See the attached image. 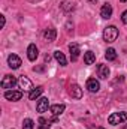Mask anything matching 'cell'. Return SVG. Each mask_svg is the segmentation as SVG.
<instances>
[{
	"label": "cell",
	"instance_id": "6da1fadb",
	"mask_svg": "<svg viewBox=\"0 0 127 129\" xmlns=\"http://www.w3.org/2000/svg\"><path fill=\"white\" fill-rule=\"evenodd\" d=\"M118 38V29L115 26H108L105 30H103V39L105 42H115Z\"/></svg>",
	"mask_w": 127,
	"mask_h": 129
},
{
	"label": "cell",
	"instance_id": "7a4b0ae2",
	"mask_svg": "<svg viewBox=\"0 0 127 129\" xmlns=\"http://www.w3.org/2000/svg\"><path fill=\"white\" fill-rule=\"evenodd\" d=\"M126 120H127V113L126 111L114 113V114H111L109 119H108L109 125H114V126H117V125H120V123H123V122H126Z\"/></svg>",
	"mask_w": 127,
	"mask_h": 129
},
{
	"label": "cell",
	"instance_id": "3957f363",
	"mask_svg": "<svg viewBox=\"0 0 127 129\" xmlns=\"http://www.w3.org/2000/svg\"><path fill=\"white\" fill-rule=\"evenodd\" d=\"M17 83H18V80H17L14 75H5L3 80H2V83H0V86H2L3 89H12Z\"/></svg>",
	"mask_w": 127,
	"mask_h": 129
},
{
	"label": "cell",
	"instance_id": "277c9868",
	"mask_svg": "<svg viewBox=\"0 0 127 129\" xmlns=\"http://www.w3.org/2000/svg\"><path fill=\"white\" fill-rule=\"evenodd\" d=\"M5 98L8 99V101H20L21 98H23V92H20V90H8V92H5Z\"/></svg>",
	"mask_w": 127,
	"mask_h": 129
},
{
	"label": "cell",
	"instance_id": "5b68a950",
	"mask_svg": "<svg viewBox=\"0 0 127 129\" xmlns=\"http://www.w3.org/2000/svg\"><path fill=\"white\" fill-rule=\"evenodd\" d=\"M48 108H49V101H48V98H40V99L37 101V105H36L37 113H45Z\"/></svg>",
	"mask_w": 127,
	"mask_h": 129
},
{
	"label": "cell",
	"instance_id": "8992f818",
	"mask_svg": "<svg viewBox=\"0 0 127 129\" xmlns=\"http://www.w3.org/2000/svg\"><path fill=\"white\" fill-rule=\"evenodd\" d=\"M69 95L75 99H81L82 98V89L78 86V84H72L69 87Z\"/></svg>",
	"mask_w": 127,
	"mask_h": 129
},
{
	"label": "cell",
	"instance_id": "52a82bcc",
	"mask_svg": "<svg viewBox=\"0 0 127 129\" xmlns=\"http://www.w3.org/2000/svg\"><path fill=\"white\" fill-rule=\"evenodd\" d=\"M37 56H39L37 47H36L34 44H30L29 48H27V57H29V60H30V62H34V60L37 59Z\"/></svg>",
	"mask_w": 127,
	"mask_h": 129
},
{
	"label": "cell",
	"instance_id": "ba28073f",
	"mask_svg": "<svg viewBox=\"0 0 127 129\" xmlns=\"http://www.w3.org/2000/svg\"><path fill=\"white\" fill-rule=\"evenodd\" d=\"M18 84H20V87H21L23 90H30V92L33 90V84H32V81H30V80H29L27 77H24V75H23V77H21V78L18 80Z\"/></svg>",
	"mask_w": 127,
	"mask_h": 129
},
{
	"label": "cell",
	"instance_id": "9c48e42d",
	"mask_svg": "<svg viewBox=\"0 0 127 129\" xmlns=\"http://www.w3.org/2000/svg\"><path fill=\"white\" fill-rule=\"evenodd\" d=\"M8 63H9V66H11L12 69H18V68L21 66V59H20L17 54H11V56L8 57Z\"/></svg>",
	"mask_w": 127,
	"mask_h": 129
},
{
	"label": "cell",
	"instance_id": "30bf717a",
	"mask_svg": "<svg viewBox=\"0 0 127 129\" xmlns=\"http://www.w3.org/2000/svg\"><path fill=\"white\" fill-rule=\"evenodd\" d=\"M87 89H88L91 93H96V92H99L100 84H99V81H97L96 78H88V80H87Z\"/></svg>",
	"mask_w": 127,
	"mask_h": 129
},
{
	"label": "cell",
	"instance_id": "8fae6325",
	"mask_svg": "<svg viewBox=\"0 0 127 129\" xmlns=\"http://www.w3.org/2000/svg\"><path fill=\"white\" fill-rule=\"evenodd\" d=\"M100 15H102V18H105V20L111 18V17H112V6H111L109 3H105V5L102 6V9H100Z\"/></svg>",
	"mask_w": 127,
	"mask_h": 129
},
{
	"label": "cell",
	"instance_id": "7c38bea8",
	"mask_svg": "<svg viewBox=\"0 0 127 129\" xmlns=\"http://www.w3.org/2000/svg\"><path fill=\"white\" fill-rule=\"evenodd\" d=\"M69 51H70V60L76 62L78 57H79V47H78V44H70L69 45Z\"/></svg>",
	"mask_w": 127,
	"mask_h": 129
},
{
	"label": "cell",
	"instance_id": "4fadbf2b",
	"mask_svg": "<svg viewBox=\"0 0 127 129\" xmlns=\"http://www.w3.org/2000/svg\"><path fill=\"white\" fill-rule=\"evenodd\" d=\"M55 38H57V30L55 29H46L43 32V39L46 42H52V41H55Z\"/></svg>",
	"mask_w": 127,
	"mask_h": 129
},
{
	"label": "cell",
	"instance_id": "5bb4252c",
	"mask_svg": "<svg viewBox=\"0 0 127 129\" xmlns=\"http://www.w3.org/2000/svg\"><path fill=\"white\" fill-rule=\"evenodd\" d=\"M97 74H99L100 78L106 80V78L109 77V68H108L106 64H99V66H97Z\"/></svg>",
	"mask_w": 127,
	"mask_h": 129
},
{
	"label": "cell",
	"instance_id": "9a60e30c",
	"mask_svg": "<svg viewBox=\"0 0 127 129\" xmlns=\"http://www.w3.org/2000/svg\"><path fill=\"white\" fill-rule=\"evenodd\" d=\"M64 108H66V107H64V104H55V105H52L49 110H51V113L57 117V116H60V114L64 111Z\"/></svg>",
	"mask_w": 127,
	"mask_h": 129
},
{
	"label": "cell",
	"instance_id": "2e32d148",
	"mask_svg": "<svg viewBox=\"0 0 127 129\" xmlns=\"http://www.w3.org/2000/svg\"><path fill=\"white\" fill-rule=\"evenodd\" d=\"M84 62L85 64H93L96 62V56L93 51H87L85 54H84Z\"/></svg>",
	"mask_w": 127,
	"mask_h": 129
},
{
	"label": "cell",
	"instance_id": "e0dca14e",
	"mask_svg": "<svg viewBox=\"0 0 127 129\" xmlns=\"http://www.w3.org/2000/svg\"><path fill=\"white\" fill-rule=\"evenodd\" d=\"M42 92H43V89H42V87H36V89H33L32 92L29 93V98H30L32 101H34V99H37V98L42 95Z\"/></svg>",
	"mask_w": 127,
	"mask_h": 129
},
{
	"label": "cell",
	"instance_id": "ac0fdd59",
	"mask_svg": "<svg viewBox=\"0 0 127 129\" xmlns=\"http://www.w3.org/2000/svg\"><path fill=\"white\" fill-rule=\"evenodd\" d=\"M54 57H55V60L61 64V66H66L67 62H66V57H64V54L61 51H55V53H54Z\"/></svg>",
	"mask_w": 127,
	"mask_h": 129
},
{
	"label": "cell",
	"instance_id": "d6986e66",
	"mask_svg": "<svg viewBox=\"0 0 127 129\" xmlns=\"http://www.w3.org/2000/svg\"><path fill=\"white\" fill-rule=\"evenodd\" d=\"M37 126H39V129H49V126H51V120H46V119H43V117H40L39 120H37Z\"/></svg>",
	"mask_w": 127,
	"mask_h": 129
},
{
	"label": "cell",
	"instance_id": "ffe728a7",
	"mask_svg": "<svg viewBox=\"0 0 127 129\" xmlns=\"http://www.w3.org/2000/svg\"><path fill=\"white\" fill-rule=\"evenodd\" d=\"M105 57H106L108 60H111V62H112V60H115V59H117V51H115L114 48H108V50H106Z\"/></svg>",
	"mask_w": 127,
	"mask_h": 129
},
{
	"label": "cell",
	"instance_id": "44dd1931",
	"mask_svg": "<svg viewBox=\"0 0 127 129\" xmlns=\"http://www.w3.org/2000/svg\"><path fill=\"white\" fill-rule=\"evenodd\" d=\"M61 9H63L64 12L73 11V3H70V2H63V3H61Z\"/></svg>",
	"mask_w": 127,
	"mask_h": 129
},
{
	"label": "cell",
	"instance_id": "7402d4cb",
	"mask_svg": "<svg viewBox=\"0 0 127 129\" xmlns=\"http://www.w3.org/2000/svg\"><path fill=\"white\" fill-rule=\"evenodd\" d=\"M33 128H34V122L32 119H26L23 122V129H33Z\"/></svg>",
	"mask_w": 127,
	"mask_h": 129
},
{
	"label": "cell",
	"instance_id": "603a6c76",
	"mask_svg": "<svg viewBox=\"0 0 127 129\" xmlns=\"http://www.w3.org/2000/svg\"><path fill=\"white\" fill-rule=\"evenodd\" d=\"M121 21H123L124 24H127V11L123 12V15H121Z\"/></svg>",
	"mask_w": 127,
	"mask_h": 129
},
{
	"label": "cell",
	"instance_id": "cb8c5ba5",
	"mask_svg": "<svg viewBox=\"0 0 127 129\" xmlns=\"http://www.w3.org/2000/svg\"><path fill=\"white\" fill-rule=\"evenodd\" d=\"M5 23H6V20H5V17L2 15V27H5Z\"/></svg>",
	"mask_w": 127,
	"mask_h": 129
},
{
	"label": "cell",
	"instance_id": "d4e9b609",
	"mask_svg": "<svg viewBox=\"0 0 127 129\" xmlns=\"http://www.w3.org/2000/svg\"><path fill=\"white\" fill-rule=\"evenodd\" d=\"M49 60H51V57H49V56L46 54V56H45V62H49Z\"/></svg>",
	"mask_w": 127,
	"mask_h": 129
},
{
	"label": "cell",
	"instance_id": "484cf974",
	"mask_svg": "<svg viewBox=\"0 0 127 129\" xmlns=\"http://www.w3.org/2000/svg\"><path fill=\"white\" fill-rule=\"evenodd\" d=\"M88 2H90V3H96V2H97V0H88Z\"/></svg>",
	"mask_w": 127,
	"mask_h": 129
},
{
	"label": "cell",
	"instance_id": "4316f807",
	"mask_svg": "<svg viewBox=\"0 0 127 129\" xmlns=\"http://www.w3.org/2000/svg\"><path fill=\"white\" fill-rule=\"evenodd\" d=\"M120 2H127V0H120Z\"/></svg>",
	"mask_w": 127,
	"mask_h": 129
},
{
	"label": "cell",
	"instance_id": "83f0119b",
	"mask_svg": "<svg viewBox=\"0 0 127 129\" xmlns=\"http://www.w3.org/2000/svg\"><path fill=\"white\" fill-rule=\"evenodd\" d=\"M97 129H105V128H97Z\"/></svg>",
	"mask_w": 127,
	"mask_h": 129
}]
</instances>
